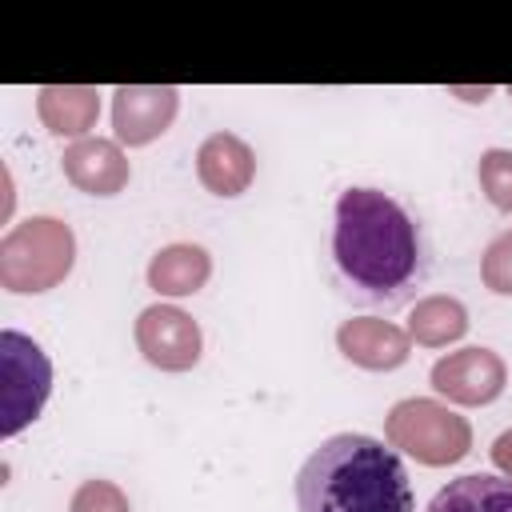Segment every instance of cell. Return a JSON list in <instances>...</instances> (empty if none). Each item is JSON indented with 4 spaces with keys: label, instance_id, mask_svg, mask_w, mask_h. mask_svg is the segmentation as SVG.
<instances>
[{
    "label": "cell",
    "instance_id": "6da1fadb",
    "mask_svg": "<svg viewBox=\"0 0 512 512\" xmlns=\"http://www.w3.org/2000/svg\"><path fill=\"white\" fill-rule=\"evenodd\" d=\"M332 256L356 296L396 304L424 272L420 228L400 200L380 188H344L336 200Z\"/></svg>",
    "mask_w": 512,
    "mask_h": 512
},
{
    "label": "cell",
    "instance_id": "7a4b0ae2",
    "mask_svg": "<svg viewBox=\"0 0 512 512\" xmlns=\"http://www.w3.org/2000/svg\"><path fill=\"white\" fill-rule=\"evenodd\" d=\"M300 512H416L412 480L392 444L340 432L328 436L296 472Z\"/></svg>",
    "mask_w": 512,
    "mask_h": 512
},
{
    "label": "cell",
    "instance_id": "3957f363",
    "mask_svg": "<svg viewBox=\"0 0 512 512\" xmlns=\"http://www.w3.org/2000/svg\"><path fill=\"white\" fill-rule=\"evenodd\" d=\"M72 256V228L52 216H32L0 240V284L8 292H48L68 276Z\"/></svg>",
    "mask_w": 512,
    "mask_h": 512
},
{
    "label": "cell",
    "instance_id": "277c9868",
    "mask_svg": "<svg viewBox=\"0 0 512 512\" xmlns=\"http://www.w3.org/2000/svg\"><path fill=\"white\" fill-rule=\"evenodd\" d=\"M388 444L404 448L408 456H416L420 464H456L468 448H472V428L464 416H456L452 408L436 404V400H400L388 412Z\"/></svg>",
    "mask_w": 512,
    "mask_h": 512
},
{
    "label": "cell",
    "instance_id": "5b68a950",
    "mask_svg": "<svg viewBox=\"0 0 512 512\" xmlns=\"http://www.w3.org/2000/svg\"><path fill=\"white\" fill-rule=\"evenodd\" d=\"M0 372H4L0 436H16L48 404V392H52V360L44 356V348L32 336H24L16 328H4L0 332Z\"/></svg>",
    "mask_w": 512,
    "mask_h": 512
},
{
    "label": "cell",
    "instance_id": "8992f818",
    "mask_svg": "<svg viewBox=\"0 0 512 512\" xmlns=\"http://www.w3.org/2000/svg\"><path fill=\"white\" fill-rule=\"evenodd\" d=\"M136 344L148 364L164 372H184L200 360V328L188 312L172 304H152L136 320Z\"/></svg>",
    "mask_w": 512,
    "mask_h": 512
},
{
    "label": "cell",
    "instance_id": "52a82bcc",
    "mask_svg": "<svg viewBox=\"0 0 512 512\" xmlns=\"http://www.w3.org/2000/svg\"><path fill=\"white\" fill-rule=\"evenodd\" d=\"M504 360L492 348H460L432 364V388L456 404H488L504 392Z\"/></svg>",
    "mask_w": 512,
    "mask_h": 512
},
{
    "label": "cell",
    "instance_id": "ba28073f",
    "mask_svg": "<svg viewBox=\"0 0 512 512\" xmlns=\"http://www.w3.org/2000/svg\"><path fill=\"white\" fill-rule=\"evenodd\" d=\"M180 108L176 88H116L112 92V128L120 144L156 140Z\"/></svg>",
    "mask_w": 512,
    "mask_h": 512
},
{
    "label": "cell",
    "instance_id": "9c48e42d",
    "mask_svg": "<svg viewBox=\"0 0 512 512\" xmlns=\"http://www.w3.org/2000/svg\"><path fill=\"white\" fill-rule=\"evenodd\" d=\"M64 176L88 196H112L128 184V160L116 140L84 136L64 148Z\"/></svg>",
    "mask_w": 512,
    "mask_h": 512
},
{
    "label": "cell",
    "instance_id": "30bf717a",
    "mask_svg": "<svg viewBox=\"0 0 512 512\" xmlns=\"http://www.w3.org/2000/svg\"><path fill=\"white\" fill-rule=\"evenodd\" d=\"M196 176L212 196H240L256 176V156L240 136L212 132L196 152Z\"/></svg>",
    "mask_w": 512,
    "mask_h": 512
},
{
    "label": "cell",
    "instance_id": "8fae6325",
    "mask_svg": "<svg viewBox=\"0 0 512 512\" xmlns=\"http://www.w3.org/2000/svg\"><path fill=\"white\" fill-rule=\"evenodd\" d=\"M336 344H340V352H344L352 364L372 368V372H384V368H396V364L408 360L412 336L400 332V328L388 324V320L360 316V320H344V324H340Z\"/></svg>",
    "mask_w": 512,
    "mask_h": 512
},
{
    "label": "cell",
    "instance_id": "7c38bea8",
    "mask_svg": "<svg viewBox=\"0 0 512 512\" xmlns=\"http://www.w3.org/2000/svg\"><path fill=\"white\" fill-rule=\"evenodd\" d=\"M212 272V260L200 244H168L152 256L148 264V284L160 292V296H192L204 288Z\"/></svg>",
    "mask_w": 512,
    "mask_h": 512
},
{
    "label": "cell",
    "instance_id": "4fadbf2b",
    "mask_svg": "<svg viewBox=\"0 0 512 512\" xmlns=\"http://www.w3.org/2000/svg\"><path fill=\"white\" fill-rule=\"evenodd\" d=\"M424 512H512V480H500L492 472L448 480Z\"/></svg>",
    "mask_w": 512,
    "mask_h": 512
},
{
    "label": "cell",
    "instance_id": "5bb4252c",
    "mask_svg": "<svg viewBox=\"0 0 512 512\" xmlns=\"http://www.w3.org/2000/svg\"><path fill=\"white\" fill-rule=\"evenodd\" d=\"M40 120L48 124V132L56 136H80L96 124V112H100V96L96 88H40Z\"/></svg>",
    "mask_w": 512,
    "mask_h": 512
},
{
    "label": "cell",
    "instance_id": "9a60e30c",
    "mask_svg": "<svg viewBox=\"0 0 512 512\" xmlns=\"http://www.w3.org/2000/svg\"><path fill=\"white\" fill-rule=\"evenodd\" d=\"M468 328V312L460 300L452 296H428L412 308V324H408V336L416 344H428V348H440L448 340H460Z\"/></svg>",
    "mask_w": 512,
    "mask_h": 512
},
{
    "label": "cell",
    "instance_id": "2e32d148",
    "mask_svg": "<svg viewBox=\"0 0 512 512\" xmlns=\"http://www.w3.org/2000/svg\"><path fill=\"white\" fill-rule=\"evenodd\" d=\"M480 188L496 208L512 212V152L508 148H488L480 156Z\"/></svg>",
    "mask_w": 512,
    "mask_h": 512
},
{
    "label": "cell",
    "instance_id": "e0dca14e",
    "mask_svg": "<svg viewBox=\"0 0 512 512\" xmlns=\"http://www.w3.org/2000/svg\"><path fill=\"white\" fill-rule=\"evenodd\" d=\"M68 512H128V496L112 480H84L76 488Z\"/></svg>",
    "mask_w": 512,
    "mask_h": 512
},
{
    "label": "cell",
    "instance_id": "ac0fdd59",
    "mask_svg": "<svg viewBox=\"0 0 512 512\" xmlns=\"http://www.w3.org/2000/svg\"><path fill=\"white\" fill-rule=\"evenodd\" d=\"M480 276L492 292L500 296H512V232L496 236L484 252V264H480Z\"/></svg>",
    "mask_w": 512,
    "mask_h": 512
},
{
    "label": "cell",
    "instance_id": "d6986e66",
    "mask_svg": "<svg viewBox=\"0 0 512 512\" xmlns=\"http://www.w3.org/2000/svg\"><path fill=\"white\" fill-rule=\"evenodd\" d=\"M492 460H496V468L512 480V432L496 436V444H492Z\"/></svg>",
    "mask_w": 512,
    "mask_h": 512
}]
</instances>
